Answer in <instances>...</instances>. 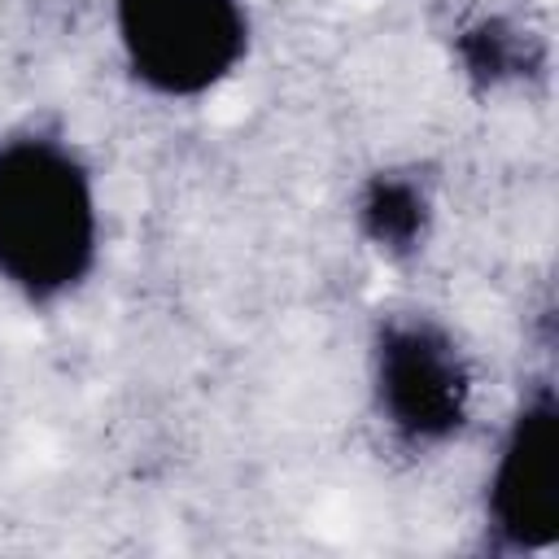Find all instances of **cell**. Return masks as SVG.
<instances>
[{
	"label": "cell",
	"mask_w": 559,
	"mask_h": 559,
	"mask_svg": "<svg viewBox=\"0 0 559 559\" xmlns=\"http://www.w3.org/2000/svg\"><path fill=\"white\" fill-rule=\"evenodd\" d=\"M100 249V183L83 148L44 127L0 140V284L57 306L96 275Z\"/></svg>",
	"instance_id": "1"
},
{
	"label": "cell",
	"mask_w": 559,
	"mask_h": 559,
	"mask_svg": "<svg viewBox=\"0 0 559 559\" xmlns=\"http://www.w3.org/2000/svg\"><path fill=\"white\" fill-rule=\"evenodd\" d=\"M371 402L402 450H445L463 437L476 402V371L463 341L437 314H384L371 336Z\"/></svg>",
	"instance_id": "2"
},
{
	"label": "cell",
	"mask_w": 559,
	"mask_h": 559,
	"mask_svg": "<svg viewBox=\"0 0 559 559\" xmlns=\"http://www.w3.org/2000/svg\"><path fill=\"white\" fill-rule=\"evenodd\" d=\"M127 74L157 100H201L249 57V0H114Z\"/></svg>",
	"instance_id": "3"
},
{
	"label": "cell",
	"mask_w": 559,
	"mask_h": 559,
	"mask_svg": "<svg viewBox=\"0 0 559 559\" xmlns=\"http://www.w3.org/2000/svg\"><path fill=\"white\" fill-rule=\"evenodd\" d=\"M485 533L507 555H542L559 542V397L537 380L498 432L485 476Z\"/></svg>",
	"instance_id": "4"
},
{
	"label": "cell",
	"mask_w": 559,
	"mask_h": 559,
	"mask_svg": "<svg viewBox=\"0 0 559 559\" xmlns=\"http://www.w3.org/2000/svg\"><path fill=\"white\" fill-rule=\"evenodd\" d=\"M362 223H367V236L389 249V253H406L424 240V227H428V197L415 179L406 175H376L367 197H362Z\"/></svg>",
	"instance_id": "5"
}]
</instances>
